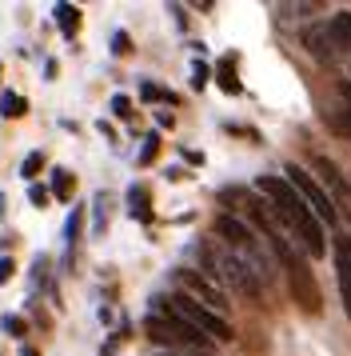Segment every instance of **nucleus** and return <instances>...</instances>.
Returning a JSON list of instances; mask_svg holds the SVG:
<instances>
[{"label": "nucleus", "instance_id": "a211bd4d", "mask_svg": "<svg viewBox=\"0 0 351 356\" xmlns=\"http://www.w3.org/2000/svg\"><path fill=\"white\" fill-rule=\"evenodd\" d=\"M4 332H12V337H24V332H28V324L20 321V316H4Z\"/></svg>", "mask_w": 351, "mask_h": 356}, {"label": "nucleus", "instance_id": "a878e982", "mask_svg": "<svg viewBox=\"0 0 351 356\" xmlns=\"http://www.w3.org/2000/svg\"><path fill=\"white\" fill-rule=\"evenodd\" d=\"M343 97H348V100H351V81H348V84H343Z\"/></svg>", "mask_w": 351, "mask_h": 356}, {"label": "nucleus", "instance_id": "423d86ee", "mask_svg": "<svg viewBox=\"0 0 351 356\" xmlns=\"http://www.w3.org/2000/svg\"><path fill=\"white\" fill-rule=\"evenodd\" d=\"M284 268H287V284L296 292V300H300L307 312H319V289H316V280H311V273H307V260L291 248L284 257Z\"/></svg>", "mask_w": 351, "mask_h": 356}, {"label": "nucleus", "instance_id": "6e6552de", "mask_svg": "<svg viewBox=\"0 0 351 356\" xmlns=\"http://www.w3.org/2000/svg\"><path fill=\"white\" fill-rule=\"evenodd\" d=\"M327 33H332V44H335V49L351 56V13H339V17H332Z\"/></svg>", "mask_w": 351, "mask_h": 356}, {"label": "nucleus", "instance_id": "b1692460", "mask_svg": "<svg viewBox=\"0 0 351 356\" xmlns=\"http://www.w3.org/2000/svg\"><path fill=\"white\" fill-rule=\"evenodd\" d=\"M191 76H196V81H191L196 88H204V84H207V68L204 65H191Z\"/></svg>", "mask_w": 351, "mask_h": 356}, {"label": "nucleus", "instance_id": "412c9836", "mask_svg": "<svg viewBox=\"0 0 351 356\" xmlns=\"http://www.w3.org/2000/svg\"><path fill=\"white\" fill-rule=\"evenodd\" d=\"M28 200L36 204V209H44V204H48V193L40 188V184H32V188H28Z\"/></svg>", "mask_w": 351, "mask_h": 356}, {"label": "nucleus", "instance_id": "aec40b11", "mask_svg": "<svg viewBox=\"0 0 351 356\" xmlns=\"http://www.w3.org/2000/svg\"><path fill=\"white\" fill-rule=\"evenodd\" d=\"M140 97H144V100H172L168 92H164V88H156V84H144V88H140Z\"/></svg>", "mask_w": 351, "mask_h": 356}, {"label": "nucleus", "instance_id": "9d476101", "mask_svg": "<svg viewBox=\"0 0 351 356\" xmlns=\"http://www.w3.org/2000/svg\"><path fill=\"white\" fill-rule=\"evenodd\" d=\"M303 44H307V52H316L319 60H332V33L327 29H311V33L303 36Z\"/></svg>", "mask_w": 351, "mask_h": 356}, {"label": "nucleus", "instance_id": "f3484780", "mask_svg": "<svg viewBox=\"0 0 351 356\" xmlns=\"http://www.w3.org/2000/svg\"><path fill=\"white\" fill-rule=\"evenodd\" d=\"M64 236H68V244H76V236H80V209H72L68 225H64Z\"/></svg>", "mask_w": 351, "mask_h": 356}, {"label": "nucleus", "instance_id": "bb28decb", "mask_svg": "<svg viewBox=\"0 0 351 356\" xmlns=\"http://www.w3.org/2000/svg\"><path fill=\"white\" fill-rule=\"evenodd\" d=\"M24 356H36V353H32V348H24Z\"/></svg>", "mask_w": 351, "mask_h": 356}, {"label": "nucleus", "instance_id": "9b49d317", "mask_svg": "<svg viewBox=\"0 0 351 356\" xmlns=\"http://www.w3.org/2000/svg\"><path fill=\"white\" fill-rule=\"evenodd\" d=\"M56 24H60V33L64 36H76V29H80V8L76 4H56Z\"/></svg>", "mask_w": 351, "mask_h": 356}, {"label": "nucleus", "instance_id": "cd10ccee", "mask_svg": "<svg viewBox=\"0 0 351 356\" xmlns=\"http://www.w3.org/2000/svg\"><path fill=\"white\" fill-rule=\"evenodd\" d=\"M160 356H180V353H160Z\"/></svg>", "mask_w": 351, "mask_h": 356}, {"label": "nucleus", "instance_id": "c85d7f7f", "mask_svg": "<svg viewBox=\"0 0 351 356\" xmlns=\"http://www.w3.org/2000/svg\"><path fill=\"white\" fill-rule=\"evenodd\" d=\"M348 129H351V120H348Z\"/></svg>", "mask_w": 351, "mask_h": 356}, {"label": "nucleus", "instance_id": "6ab92c4d", "mask_svg": "<svg viewBox=\"0 0 351 356\" xmlns=\"http://www.w3.org/2000/svg\"><path fill=\"white\" fill-rule=\"evenodd\" d=\"M156 148H160V140H156V136H148V140H144V148H140V164L152 161V156H156Z\"/></svg>", "mask_w": 351, "mask_h": 356}, {"label": "nucleus", "instance_id": "f257e3e1", "mask_svg": "<svg viewBox=\"0 0 351 356\" xmlns=\"http://www.w3.org/2000/svg\"><path fill=\"white\" fill-rule=\"evenodd\" d=\"M255 193H264L271 200V212H275L291 232H296V241L303 244V252L323 257V248H327L323 225H319L316 212L307 209V200L287 184V177H255Z\"/></svg>", "mask_w": 351, "mask_h": 356}, {"label": "nucleus", "instance_id": "5701e85b", "mask_svg": "<svg viewBox=\"0 0 351 356\" xmlns=\"http://www.w3.org/2000/svg\"><path fill=\"white\" fill-rule=\"evenodd\" d=\"M112 52H116V56L132 52V49H128V36H124V33H116V36H112Z\"/></svg>", "mask_w": 351, "mask_h": 356}, {"label": "nucleus", "instance_id": "dca6fc26", "mask_svg": "<svg viewBox=\"0 0 351 356\" xmlns=\"http://www.w3.org/2000/svg\"><path fill=\"white\" fill-rule=\"evenodd\" d=\"M40 168H44V156H40V152H28L24 164H20V177H36Z\"/></svg>", "mask_w": 351, "mask_h": 356}, {"label": "nucleus", "instance_id": "2eb2a0df", "mask_svg": "<svg viewBox=\"0 0 351 356\" xmlns=\"http://www.w3.org/2000/svg\"><path fill=\"white\" fill-rule=\"evenodd\" d=\"M220 88H223V92H239V81H236V72H232L228 60L220 65Z\"/></svg>", "mask_w": 351, "mask_h": 356}, {"label": "nucleus", "instance_id": "4468645a", "mask_svg": "<svg viewBox=\"0 0 351 356\" xmlns=\"http://www.w3.org/2000/svg\"><path fill=\"white\" fill-rule=\"evenodd\" d=\"M104 225H108V193H100V196H96V225H92L96 236L104 232Z\"/></svg>", "mask_w": 351, "mask_h": 356}, {"label": "nucleus", "instance_id": "4be33fe9", "mask_svg": "<svg viewBox=\"0 0 351 356\" xmlns=\"http://www.w3.org/2000/svg\"><path fill=\"white\" fill-rule=\"evenodd\" d=\"M112 113H116V116H132V100L116 97V100H112Z\"/></svg>", "mask_w": 351, "mask_h": 356}, {"label": "nucleus", "instance_id": "393cba45", "mask_svg": "<svg viewBox=\"0 0 351 356\" xmlns=\"http://www.w3.org/2000/svg\"><path fill=\"white\" fill-rule=\"evenodd\" d=\"M12 260H0V284H8V280H12Z\"/></svg>", "mask_w": 351, "mask_h": 356}, {"label": "nucleus", "instance_id": "f03ea898", "mask_svg": "<svg viewBox=\"0 0 351 356\" xmlns=\"http://www.w3.org/2000/svg\"><path fill=\"white\" fill-rule=\"evenodd\" d=\"M164 312H172V316H180V321H188L191 328H200L207 340H232V324H228V316H220V312H212V308H204L196 296H188V292H176V296H160L156 300Z\"/></svg>", "mask_w": 351, "mask_h": 356}, {"label": "nucleus", "instance_id": "0eeeda50", "mask_svg": "<svg viewBox=\"0 0 351 356\" xmlns=\"http://www.w3.org/2000/svg\"><path fill=\"white\" fill-rule=\"evenodd\" d=\"M335 273H339L343 308H348V316H351V236H339V241H335Z\"/></svg>", "mask_w": 351, "mask_h": 356}, {"label": "nucleus", "instance_id": "ddd939ff", "mask_svg": "<svg viewBox=\"0 0 351 356\" xmlns=\"http://www.w3.org/2000/svg\"><path fill=\"white\" fill-rule=\"evenodd\" d=\"M52 193H56V200H68V196H72V172L56 168V172H52Z\"/></svg>", "mask_w": 351, "mask_h": 356}, {"label": "nucleus", "instance_id": "39448f33", "mask_svg": "<svg viewBox=\"0 0 351 356\" xmlns=\"http://www.w3.org/2000/svg\"><path fill=\"white\" fill-rule=\"evenodd\" d=\"M176 280H180V289L188 292V296H196L204 308H212V312H228V296H223V289L216 284V280H207L204 273H196V268H180L176 273Z\"/></svg>", "mask_w": 351, "mask_h": 356}, {"label": "nucleus", "instance_id": "7ed1b4c3", "mask_svg": "<svg viewBox=\"0 0 351 356\" xmlns=\"http://www.w3.org/2000/svg\"><path fill=\"white\" fill-rule=\"evenodd\" d=\"M144 332L152 340H160V344H180V348H204L207 337L200 332V328H191L188 321H180V316H172V312H152L148 321H144Z\"/></svg>", "mask_w": 351, "mask_h": 356}, {"label": "nucleus", "instance_id": "f8f14e48", "mask_svg": "<svg viewBox=\"0 0 351 356\" xmlns=\"http://www.w3.org/2000/svg\"><path fill=\"white\" fill-rule=\"evenodd\" d=\"M0 113L8 116V120H16V116H24V113H28V100H24V97H16V92H4V97H0Z\"/></svg>", "mask_w": 351, "mask_h": 356}, {"label": "nucleus", "instance_id": "20e7f679", "mask_svg": "<svg viewBox=\"0 0 351 356\" xmlns=\"http://www.w3.org/2000/svg\"><path fill=\"white\" fill-rule=\"evenodd\" d=\"M284 172H287V184H291V188L307 200V209L319 216V225H335V204H332V196L316 184V177H311V172H303L300 164H287Z\"/></svg>", "mask_w": 351, "mask_h": 356}, {"label": "nucleus", "instance_id": "1a4fd4ad", "mask_svg": "<svg viewBox=\"0 0 351 356\" xmlns=\"http://www.w3.org/2000/svg\"><path fill=\"white\" fill-rule=\"evenodd\" d=\"M128 209H132L136 220H152V196H148L144 184H132V188H128Z\"/></svg>", "mask_w": 351, "mask_h": 356}]
</instances>
